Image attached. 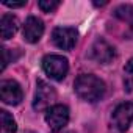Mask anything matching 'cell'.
Segmentation results:
<instances>
[{"label": "cell", "mask_w": 133, "mask_h": 133, "mask_svg": "<svg viewBox=\"0 0 133 133\" xmlns=\"http://www.w3.org/2000/svg\"><path fill=\"white\" fill-rule=\"evenodd\" d=\"M74 91L82 100L94 103L105 96L107 85L92 74H80L74 82Z\"/></svg>", "instance_id": "obj_1"}, {"label": "cell", "mask_w": 133, "mask_h": 133, "mask_svg": "<svg viewBox=\"0 0 133 133\" xmlns=\"http://www.w3.org/2000/svg\"><path fill=\"white\" fill-rule=\"evenodd\" d=\"M131 121H133V103L122 102L113 110V113L110 116L108 131L110 133H125L128 130Z\"/></svg>", "instance_id": "obj_2"}, {"label": "cell", "mask_w": 133, "mask_h": 133, "mask_svg": "<svg viewBox=\"0 0 133 133\" xmlns=\"http://www.w3.org/2000/svg\"><path fill=\"white\" fill-rule=\"evenodd\" d=\"M44 72L55 82H63L69 72V61L63 55H45L42 58Z\"/></svg>", "instance_id": "obj_3"}, {"label": "cell", "mask_w": 133, "mask_h": 133, "mask_svg": "<svg viewBox=\"0 0 133 133\" xmlns=\"http://www.w3.org/2000/svg\"><path fill=\"white\" fill-rule=\"evenodd\" d=\"M55 100H56V91L44 80H36V92H35L33 108L36 111H42V110L47 111L50 107H53Z\"/></svg>", "instance_id": "obj_4"}, {"label": "cell", "mask_w": 133, "mask_h": 133, "mask_svg": "<svg viewBox=\"0 0 133 133\" xmlns=\"http://www.w3.org/2000/svg\"><path fill=\"white\" fill-rule=\"evenodd\" d=\"M45 122L49 124L52 133L63 131V128L69 122V108L61 103H55L45 111Z\"/></svg>", "instance_id": "obj_5"}, {"label": "cell", "mask_w": 133, "mask_h": 133, "mask_svg": "<svg viewBox=\"0 0 133 133\" xmlns=\"http://www.w3.org/2000/svg\"><path fill=\"white\" fill-rule=\"evenodd\" d=\"M78 31L74 27H56L52 31V42L61 50H72L77 44Z\"/></svg>", "instance_id": "obj_6"}, {"label": "cell", "mask_w": 133, "mask_h": 133, "mask_svg": "<svg viewBox=\"0 0 133 133\" xmlns=\"http://www.w3.org/2000/svg\"><path fill=\"white\" fill-rule=\"evenodd\" d=\"M89 59L96 61V63H100V64H108L111 63L114 58H116V50L111 44H108L103 38H97L91 49H89V53H88Z\"/></svg>", "instance_id": "obj_7"}, {"label": "cell", "mask_w": 133, "mask_h": 133, "mask_svg": "<svg viewBox=\"0 0 133 133\" xmlns=\"http://www.w3.org/2000/svg\"><path fill=\"white\" fill-rule=\"evenodd\" d=\"M0 97L6 105H19L24 99V91L16 80H2L0 83Z\"/></svg>", "instance_id": "obj_8"}, {"label": "cell", "mask_w": 133, "mask_h": 133, "mask_svg": "<svg viewBox=\"0 0 133 133\" xmlns=\"http://www.w3.org/2000/svg\"><path fill=\"white\" fill-rule=\"evenodd\" d=\"M22 35H24V39L30 44H36L42 35H44V22L36 17V16H30L27 17L25 24H24V30H22Z\"/></svg>", "instance_id": "obj_9"}, {"label": "cell", "mask_w": 133, "mask_h": 133, "mask_svg": "<svg viewBox=\"0 0 133 133\" xmlns=\"http://www.w3.org/2000/svg\"><path fill=\"white\" fill-rule=\"evenodd\" d=\"M0 28H2V39L3 41H8L11 39L17 30H19V21L16 16L13 14H3L2 16V21H0Z\"/></svg>", "instance_id": "obj_10"}, {"label": "cell", "mask_w": 133, "mask_h": 133, "mask_svg": "<svg viewBox=\"0 0 133 133\" xmlns=\"http://www.w3.org/2000/svg\"><path fill=\"white\" fill-rule=\"evenodd\" d=\"M113 16L121 19L122 22H127L128 27L133 30V6L131 5H119L114 8Z\"/></svg>", "instance_id": "obj_11"}, {"label": "cell", "mask_w": 133, "mask_h": 133, "mask_svg": "<svg viewBox=\"0 0 133 133\" xmlns=\"http://www.w3.org/2000/svg\"><path fill=\"white\" fill-rule=\"evenodd\" d=\"M0 119H2V133H16L17 131L16 121L6 110L0 111Z\"/></svg>", "instance_id": "obj_12"}, {"label": "cell", "mask_w": 133, "mask_h": 133, "mask_svg": "<svg viewBox=\"0 0 133 133\" xmlns=\"http://www.w3.org/2000/svg\"><path fill=\"white\" fill-rule=\"evenodd\" d=\"M124 89L128 94L133 92V58H130L124 66Z\"/></svg>", "instance_id": "obj_13"}, {"label": "cell", "mask_w": 133, "mask_h": 133, "mask_svg": "<svg viewBox=\"0 0 133 133\" xmlns=\"http://www.w3.org/2000/svg\"><path fill=\"white\" fill-rule=\"evenodd\" d=\"M38 6L44 11V13H52L53 10H56L59 6V2L56 0H39L38 2Z\"/></svg>", "instance_id": "obj_14"}, {"label": "cell", "mask_w": 133, "mask_h": 133, "mask_svg": "<svg viewBox=\"0 0 133 133\" xmlns=\"http://www.w3.org/2000/svg\"><path fill=\"white\" fill-rule=\"evenodd\" d=\"M3 5H5V6H8V8H21V6H25V5H27V2H21V3H14V2H3Z\"/></svg>", "instance_id": "obj_15"}, {"label": "cell", "mask_w": 133, "mask_h": 133, "mask_svg": "<svg viewBox=\"0 0 133 133\" xmlns=\"http://www.w3.org/2000/svg\"><path fill=\"white\" fill-rule=\"evenodd\" d=\"M58 133H75V131H58Z\"/></svg>", "instance_id": "obj_16"}]
</instances>
